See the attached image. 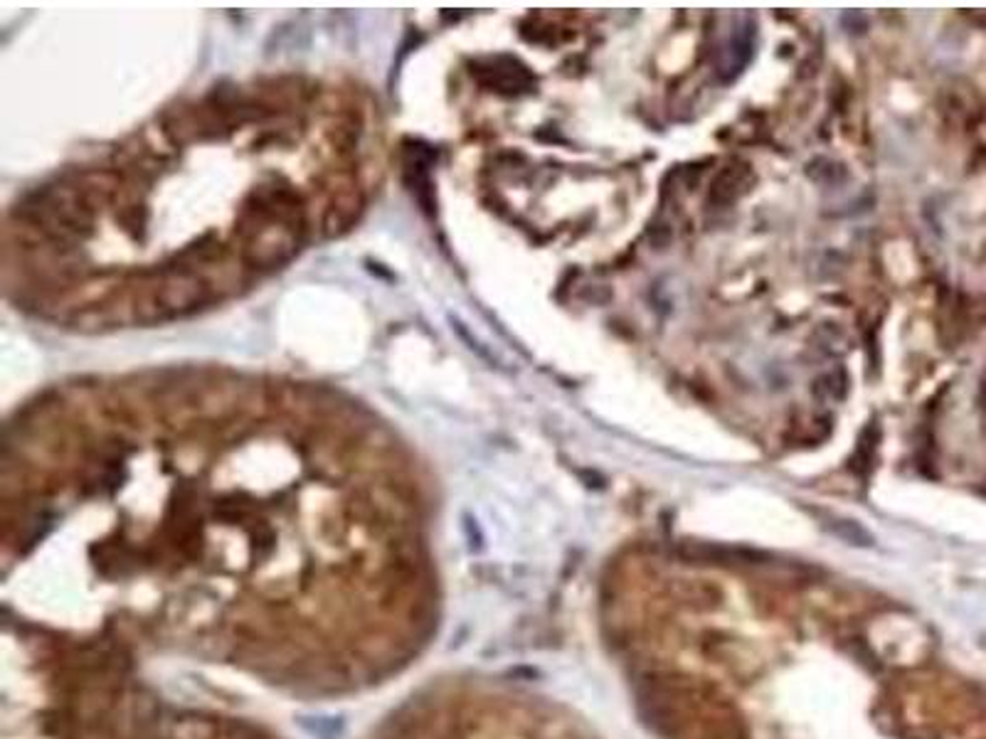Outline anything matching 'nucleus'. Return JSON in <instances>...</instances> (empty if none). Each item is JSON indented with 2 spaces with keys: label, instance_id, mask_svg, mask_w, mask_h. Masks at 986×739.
I'll use <instances>...</instances> for the list:
<instances>
[{
  "label": "nucleus",
  "instance_id": "4",
  "mask_svg": "<svg viewBox=\"0 0 986 739\" xmlns=\"http://www.w3.org/2000/svg\"><path fill=\"white\" fill-rule=\"evenodd\" d=\"M749 180H753V176H749L747 166H735L733 163V166L723 168L721 173H717V178L713 180L711 202H717V205L735 202L740 195L747 192Z\"/></svg>",
  "mask_w": 986,
  "mask_h": 739
},
{
  "label": "nucleus",
  "instance_id": "1",
  "mask_svg": "<svg viewBox=\"0 0 986 739\" xmlns=\"http://www.w3.org/2000/svg\"><path fill=\"white\" fill-rule=\"evenodd\" d=\"M636 697L644 723L664 739H678L703 717L733 707L715 685L671 671L642 675Z\"/></svg>",
  "mask_w": 986,
  "mask_h": 739
},
{
  "label": "nucleus",
  "instance_id": "2",
  "mask_svg": "<svg viewBox=\"0 0 986 739\" xmlns=\"http://www.w3.org/2000/svg\"><path fill=\"white\" fill-rule=\"evenodd\" d=\"M755 37H757V30L749 18H745L743 23L735 25L731 40L723 45L721 57H717V67H715L717 79L733 81L743 75L745 67L749 65V59H753V53H755Z\"/></svg>",
  "mask_w": 986,
  "mask_h": 739
},
{
  "label": "nucleus",
  "instance_id": "3",
  "mask_svg": "<svg viewBox=\"0 0 986 739\" xmlns=\"http://www.w3.org/2000/svg\"><path fill=\"white\" fill-rule=\"evenodd\" d=\"M678 739H749V732L745 723L740 720V715L733 707H725L721 713H713L698 720L693 727L678 737Z\"/></svg>",
  "mask_w": 986,
  "mask_h": 739
},
{
  "label": "nucleus",
  "instance_id": "6",
  "mask_svg": "<svg viewBox=\"0 0 986 739\" xmlns=\"http://www.w3.org/2000/svg\"><path fill=\"white\" fill-rule=\"evenodd\" d=\"M829 530L836 532L839 538H844L851 545H861L868 548L873 538L868 536V530H863L856 520H844V518H831L829 520Z\"/></svg>",
  "mask_w": 986,
  "mask_h": 739
},
{
  "label": "nucleus",
  "instance_id": "5",
  "mask_svg": "<svg viewBox=\"0 0 986 739\" xmlns=\"http://www.w3.org/2000/svg\"><path fill=\"white\" fill-rule=\"evenodd\" d=\"M878 439H880V429L876 422H870L866 429L861 431L856 454H854V459H851V468L858 471V474H866V471L873 466V459H876Z\"/></svg>",
  "mask_w": 986,
  "mask_h": 739
}]
</instances>
